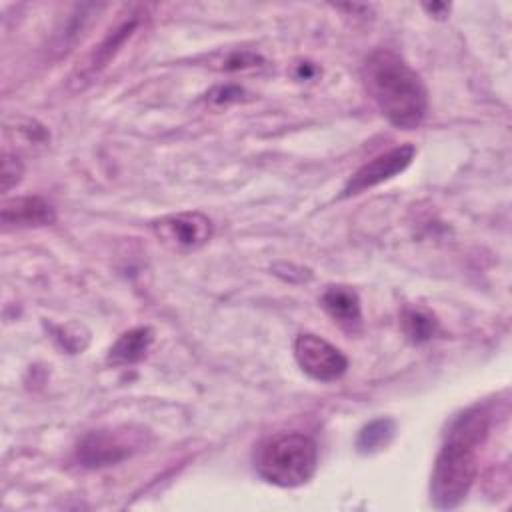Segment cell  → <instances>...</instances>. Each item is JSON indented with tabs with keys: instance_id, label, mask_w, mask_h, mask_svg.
<instances>
[{
	"instance_id": "obj_1",
	"label": "cell",
	"mask_w": 512,
	"mask_h": 512,
	"mask_svg": "<svg viewBox=\"0 0 512 512\" xmlns=\"http://www.w3.org/2000/svg\"><path fill=\"white\" fill-rule=\"evenodd\" d=\"M490 416L474 406L458 414L434 460L430 478V500L440 510L460 506L478 474V448L488 436Z\"/></svg>"
},
{
	"instance_id": "obj_2",
	"label": "cell",
	"mask_w": 512,
	"mask_h": 512,
	"mask_svg": "<svg viewBox=\"0 0 512 512\" xmlns=\"http://www.w3.org/2000/svg\"><path fill=\"white\" fill-rule=\"evenodd\" d=\"M368 94L390 124L412 130L422 124L428 112V92L422 78L402 56L380 48L368 56L362 68Z\"/></svg>"
},
{
	"instance_id": "obj_3",
	"label": "cell",
	"mask_w": 512,
	"mask_h": 512,
	"mask_svg": "<svg viewBox=\"0 0 512 512\" xmlns=\"http://www.w3.org/2000/svg\"><path fill=\"white\" fill-rule=\"evenodd\" d=\"M318 468L316 442L300 432H282L264 438L254 450L258 476L280 488L306 484Z\"/></svg>"
},
{
	"instance_id": "obj_4",
	"label": "cell",
	"mask_w": 512,
	"mask_h": 512,
	"mask_svg": "<svg viewBox=\"0 0 512 512\" xmlns=\"http://www.w3.org/2000/svg\"><path fill=\"white\" fill-rule=\"evenodd\" d=\"M146 446V430L136 426L98 428L80 438L74 458L82 468L96 470L120 464Z\"/></svg>"
},
{
	"instance_id": "obj_5",
	"label": "cell",
	"mask_w": 512,
	"mask_h": 512,
	"mask_svg": "<svg viewBox=\"0 0 512 512\" xmlns=\"http://www.w3.org/2000/svg\"><path fill=\"white\" fill-rule=\"evenodd\" d=\"M294 358L302 372L318 382L338 380L348 368V358L336 346L310 332L296 338Z\"/></svg>"
},
{
	"instance_id": "obj_6",
	"label": "cell",
	"mask_w": 512,
	"mask_h": 512,
	"mask_svg": "<svg viewBox=\"0 0 512 512\" xmlns=\"http://www.w3.org/2000/svg\"><path fill=\"white\" fill-rule=\"evenodd\" d=\"M154 236L172 250H196L212 236V222L202 212L168 214L152 222Z\"/></svg>"
},
{
	"instance_id": "obj_7",
	"label": "cell",
	"mask_w": 512,
	"mask_h": 512,
	"mask_svg": "<svg viewBox=\"0 0 512 512\" xmlns=\"http://www.w3.org/2000/svg\"><path fill=\"white\" fill-rule=\"evenodd\" d=\"M416 150L412 144H404V146H396V148H390L378 156H374L372 160H368L366 164H362L346 182L344 190H342V196L348 198V196H356L368 188H374L390 178H394L396 174L404 172L412 158H414Z\"/></svg>"
},
{
	"instance_id": "obj_8",
	"label": "cell",
	"mask_w": 512,
	"mask_h": 512,
	"mask_svg": "<svg viewBox=\"0 0 512 512\" xmlns=\"http://www.w3.org/2000/svg\"><path fill=\"white\" fill-rule=\"evenodd\" d=\"M140 14L138 12H132L130 18H126L122 24H118L90 54L88 58L84 60L82 66H78V70L74 72L72 76V84L76 88H82L84 84H88L112 58L114 54L122 48V44L132 36V32L136 30L138 26V18Z\"/></svg>"
},
{
	"instance_id": "obj_9",
	"label": "cell",
	"mask_w": 512,
	"mask_h": 512,
	"mask_svg": "<svg viewBox=\"0 0 512 512\" xmlns=\"http://www.w3.org/2000/svg\"><path fill=\"white\" fill-rule=\"evenodd\" d=\"M0 220L4 228H40L56 222V210L40 196H16L4 200Z\"/></svg>"
},
{
	"instance_id": "obj_10",
	"label": "cell",
	"mask_w": 512,
	"mask_h": 512,
	"mask_svg": "<svg viewBox=\"0 0 512 512\" xmlns=\"http://www.w3.org/2000/svg\"><path fill=\"white\" fill-rule=\"evenodd\" d=\"M322 308L344 332L356 334L362 328V306L358 294L348 286H328L322 294Z\"/></svg>"
},
{
	"instance_id": "obj_11",
	"label": "cell",
	"mask_w": 512,
	"mask_h": 512,
	"mask_svg": "<svg viewBox=\"0 0 512 512\" xmlns=\"http://www.w3.org/2000/svg\"><path fill=\"white\" fill-rule=\"evenodd\" d=\"M154 340V332L148 326H138L128 332H124L108 350V362L114 366H126V364H136L140 362L150 344Z\"/></svg>"
},
{
	"instance_id": "obj_12",
	"label": "cell",
	"mask_w": 512,
	"mask_h": 512,
	"mask_svg": "<svg viewBox=\"0 0 512 512\" xmlns=\"http://www.w3.org/2000/svg\"><path fill=\"white\" fill-rule=\"evenodd\" d=\"M394 436V422L390 418H376L368 422L356 438V448L360 454H374L388 446Z\"/></svg>"
},
{
	"instance_id": "obj_13",
	"label": "cell",
	"mask_w": 512,
	"mask_h": 512,
	"mask_svg": "<svg viewBox=\"0 0 512 512\" xmlns=\"http://www.w3.org/2000/svg\"><path fill=\"white\" fill-rule=\"evenodd\" d=\"M402 328L406 332V336L414 342V344H422L428 342L434 332H436V322L434 318L418 308H406L402 314Z\"/></svg>"
},
{
	"instance_id": "obj_14",
	"label": "cell",
	"mask_w": 512,
	"mask_h": 512,
	"mask_svg": "<svg viewBox=\"0 0 512 512\" xmlns=\"http://www.w3.org/2000/svg\"><path fill=\"white\" fill-rule=\"evenodd\" d=\"M22 174H24V166H22L20 158L4 152V156H2V192L4 194L10 192L22 180Z\"/></svg>"
},
{
	"instance_id": "obj_15",
	"label": "cell",
	"mask_w": 512,
	"mask_h": 512,
	"mask_svg": "<svg viewBox=\"0 0 512 512\" xmlns=\"http://www.w3.org/2000/svg\"><path fill=\"white\" fill-rule=\"evenodd\" d=\"M242 90L238 86H218L208 94V100L214 104H228L234 100H240Z\"/></svg>"
},
{
	"instance_id": "obj_16",
	"label": "cell",
	"mask_w": 512,
	"mask_h": 512,
	"mask_svg": "<svg viewBox=\"0 0 512 512\" xmlns=\"http://www.w3.org/2000/svg\"><path fill=\"white\" fill-rule=\"evenodd\" d=\"M256 62H260V56L256 54H248V52H242V54H234L226 60V70H238V68H248V66H256Z\"/></svg>"
},
{
	"instance_id": "obj_17",
	"label": "cell",
	"mask_w": 512,
	"mask_h": 512,
	"mask_svg": "<svg viewBox=\"0 0 512 512\" xmlns=\"http://www.w3.org/2000/svg\"><path fill=\"white\" fill-rule=\"evenodd\" d=\"M424 10H428L432 16H444V12H448L450 6H448V4H438V2H434V4H424Z\"/></svg>"
}]
</instances>
